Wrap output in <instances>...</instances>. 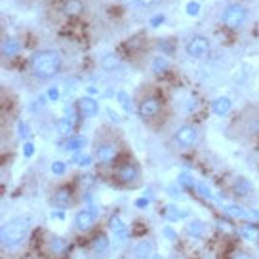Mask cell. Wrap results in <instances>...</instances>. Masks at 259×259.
<instances>
[{"label": "cell", "instance_id": "6da1fadb", "mask_svg": "<svg viewBox=\"0 0 259 259\" xmlns=\"http://www.w3.org/2000/svg\"><path fill=\"white\" fill-rule=\"evenodd\" d=\"M63 67V56L59 50H38L29 59L31 74L38 80H50L59 74Z\"/></svg>", "mask_w": 259, "mask_h": 259}, {"label": "cell", "instance_id": "7a4b0ae2", "mask_svg": "<svg viewBox=\"0 0 259 259\" xmlns=\"http://www.w3.org/2000/svg\"><path fill=\"white\" fill-rule=\"evenodd\" d=\"M32 219L29 215H16V218L8 219L4 227H2V233H0V242L2 248H16L19 244L25 242V238L31 233Z\"/></svg>", "mask_w": 259, "mask_h": 259}, {"label": "cell", "instance_id": "3957f363", "mask_svg": "<svg viewBox=\"0 0 259 259\" xmlns=\"http://www.w3.org/2000/svg\"><path fill=\"white\" fill-rule=\"evenodd\" d=\"M246 19H248V8L240 2L227 4L221 12V23L225 25L227 29H240L246 23Z\"/></svg>", "mask_w": 259, "mask_h": 259}, {"label": "cell", "instance_id": "277c9868", "mask_svg": "<svg viewBox=\"0 0 259 259\" xmlns=\"http://www.w3.org/2000/svg\"><path fill=\"white\" fill-rule=\"evenodd\" d=\"M211 44L204 34H194L193 38H189V42L185 44V52L189 54V57L193 59H204L210 54Z\"/></svg>", "mask_w": 259, "mask_h": 259}, {"label": "cell", "instance_id": "5b68a950", "mask_svg": "<svg viewBox=\"0 0 259 259\" xmlns=\"http://www.w3.org/2000/svg\"><path fill=\"white\" fill-rule=\"evenodd\" d=\"M120 154V147L116 141H101L96 147V160L99 164H113Z\"/></svg>", "mask_w": 259, "mask_h": 259}, {"label": "cell", "instance_id": "8992f818", "mask_svg": "<svg viewBox=\"0 0 259 259\" xmlns=\"http://www.w3.org/2000/svg\"><path fill=\"white\" fill-rule=\"evenodd\" d=\"M114 176H116V181H118L120 185H134V183L139 181L141 171H139V166L136 162H124V164H120V166L116 168Z\"/></svg>", "mask_w": 259, "mask_h": 259}, {"label": "cell", "instance_id": "52a82bcc", "mask_svg": "<svg viewBox=\"0 0 259 259\" xmlns=\"http://www.w3.org/2000/svg\"><path fill=\"white\" fill-rule=\"evenodd\" d=\"M196 139H198V128L193 126V124H183V126H179L176 130V134H174V141H176V145L181 147V149H189V147H193L196 143Z\"/></svg>", "mask_w": 259, "mask_h": 259}, {"label": "cell", "instance_id": "ba28073f", "mask_svg": "<svg viewBox=\"0 0 259 259\" xmlns=\"http://www.w3.org/2000/svg\"><path fill=\"white\" fill-rule=\"evenodd\" d=\"M160 111H162V103H160V99H158V97L147 96L139 101L138 113L143 120H147V122L154 120V118L160 114Z\"/></svg>", "mask_w": 259, "mask_h": 259}, {"label": "cell", "instance_id": "9c48e42d", "mask_svg": "<svg viewBox=\"0 0 259 259\" xmlns=\"http://www.w3.org/2000/svg\"><path fill=\"white\" fill-rule=\"evenodd\" d=\"M97 221V213L96 210L92 208H84V210L76 211V215H74V227H76V231H80V233H88L94 229Z\"/></svg>", "mask_w": 259, "mask_h": 259}, {"label": "cell", "instance_id": "30bf717a", "mask_svg": "<svg viewBox=\"0 0 259 259\" xmlns=\"http://www.w3.org/2000/svg\"><path fill=\"white\" fill-rule=\"evenodd\" d=\"M73 200H74L73 189H69V187H59V189H56L54 194H52L50 204H52L54 208H61V210H65V208H69V206L73 204Z\"/></svg>", "mask_w": 259, "mask_h": 259}, {"label": "cell", "instance_id": "8fae6325", "mask_svg": "<svg viewBox=\"0 0 259 259\" xmlns=\"http://www.w3.org/2000/svg\"><path fill=\"white\" fill-rule=\"evenodd\" d=\"M92 255L96 259H101V257H107L109 255V248H111V240H109V236L105 235H97L94 240H92Z\"/></svg>", "mask_w": 259, "mask_h": 259}, {"label": "cell", "instance_id": "7c38bea8", "mask_svg": "<svg viewBox=\"0 0 259 259\" xmlns=\"http://www.w3.org/2000/svg\"><path fill=\"white\" fill-rule=\"evenodd\" d=\"M76 111H78L82 116L90 118V116H96L97 114V111H99V103H97L94 97L84 96L76 101Z\"/></svg>", "mask_w": 259, "mask_h": 259}, {"label": "cell", "instance_id": "4fadbf2b", "mask_svg": "<svg viewBox=\"0 0 259 259\" xmlns=\"http://www.w3.org/2000/svg\"><path fill=\"white\" fill-rule=\"evenodd\" d=\"M154 244L153 240H139L132 248V257L134 259H153Z\"/></svg>", "mask_w": 259, "mask_h": 259}, {"label": "cell", "instance_id": "5bb4252c", "mask_svg": "<svg viewBox=\"0 0 259 259\" xmlns=\"http://www.w3.org/2000/svg\"><path fill=\"white\" fill-rule=\"evenodd\" d=\"M67 248H69V246H67V240L57 235H50L48 240H46V250H48L52 255H56V257L65 255V253H67Z\"/></svg>", "mask_w": 259, "mask_h": 259}, {"label": "cell", "instance_id": "9a60e30c", "mask_svg": "<svg viewBox=\"0 0 259 259\" xmlns=\"http://www.w3.org/2000/svg\"><path fill=\"white\" fill-rule=\"evenodd\" d=\"M231 191H233L236 196H240V198H248V196L253 194V185H251L246 178H236L235 181H233V185H231Z\"/></svg>", "mask_w": 259, "mask_h": 259}, {"label": "cell", "instance_id": "2e32d148", "mask_svg": "<svg viewBox=\"0 0 259 259\" xmlns=\"http://www.w3.org/2000/svg\"><path fill=\"white\" fill-rule=\"evenodd\" d=\"M231 109H233V101H231V97L227 96L215 97L213 103H211V111H213L215 116H227L231 113Z\"/></svg>", "mask_w": 259, "mask_h": 259}, {"label": "cell", "instance_id": "e0dca14e", "mask_svg": "<svg viewBox=\"0 0 259 259\" xmlns=\"http://www.w3.org/2000/svg\"><path fill=\"white\" fill-rule=\"evenodd\" d=\"M2 54L4 57H17L21 54V42L16 36H8L2 42Z\"/></svg>", "mask_w": 259, "mask_h": 259}, {"label": "cell", "instance_id": "ac0fdd59", "mask_svg": "<svg viewBox=\"0 0 259 259\" xmlns=\"http://www.w3.org/2000/svg\"><path fill=\"white\" fill-rule=\"evenodd\" d=\"M61 12L67 17H78L84 14V2L82 0H65Z\"/></svg>", "mask_w": 259, "mask_h": 259}, {"label": "cell", "instance_id": "d6986e66", "mask_svg": "<svg viewBox=\"0 0 259 259\" xmlns=\"http://www.w3.org/2000/svg\"><path fill=\"white\" fill-rule=\"evenodd\" d=\"M101 67L107 73H113V71H118L120 69V57L116 54H105L103 59H101Z\"/></svg>", "mask_w": 259, "mask_h": 259}, {"label": "cell", "instance_id": "ffe728a7", "mask_svg": "<svg viewBox=\"0 0 259 259\" xmlns=\"http://www.w3.org/2000/svg\"><path fill=\"white\" fill-rule=\"evenodd\" d=\"M187 235L191 236V238H202L204 235H206V225H204L202 221H189L185 227Z\"/></svg>", "mask_w": 259, "mask_h": 259}, {"label": "cell", "instance_id": "44dd1931", "mask_svg": "<svg viewBox=\"0 0 259 259\" xmlns=\"http://www.w3.org/2000/svg\"><path fill=\"white\" fill-rule=\"evenodd\" d=\"M240 235H242L244 240L248 242H257L259 240V227L253 225V223H244L242 229H240Z\"/></svg>", "mask_w": 259, "mask_h": 259}, {"label": "cell", "instance_id": "7402d4cb", "mask_svg": "<svg viewBox=\"0 0 259 259\" xmlns=\"http://www.w3.org/2000/svg\"><path fill=\"white\" fill-rule=\"evenodd\" d=\"M73 120L71 118H59L57 120V134L61 138H73Z\"/></svg>", "mask_w": 259, "mask_h": 259}, {"label": "cell", "instance_id": "603a6c76", "mask_svg": "<svg viewBox=\"0 0 259 259\" xmlns=\"http://www.w3.org/2000/svg\"><path fill=\"white\" fill-rule=\"evenodd\" d=\"M86 138H82V136H73V138H69L67 141V151H71V153H78L82 151L84 147H86Z\"/></svg>", "mask_w": 259, "mask_h": 259}, {"label": "cell", "instance_id": "cb8c5ba5", "mask_svg": "<svg viewBox=\"0 0 259 259\" xmlns=\"http://www.w3.org/2000/svg\"><path fill=\"white\" fill-rule=\"evenodd\" d=\"M194 191H196L198 196H202L206 200H218V194L213 193L206 183H196V185H194Z\"/></svg>", "mask_w": 259, "mask_h": 259}, {"label": "cell", "instance_id": "d4e9b609", "mask_svg": "<svg viewBox=\"0 0 259 259\" xmlns=\"http://www.w3.org/2000/svg\"><path fill=\"white\" fill-rule=\"evenodd\" d=\"M164 215L170 219V221H176V219L187 218V215H189V211H187V210H179L178 206L170 204V206H166V211H164Z\"/></svg>", "mask_w": 259, "mask_h": 259}, {"label": "cell", "instance_id": "484cf974", "mask_svg": "<svg viewBox=\"0 0 259 259\" xmlns=\"http://www.w3.org/2000/svg\"><path fill=\"white\" fill-rule=\"evenodd\" d=\"M168 67H170V63H168L166 57H154V61H153V73L154 74H164L166 71H168Z\"/></svg>", "mask_w": 259, "mask_h": 259}, {"label": "cell", "instance_id": "4316f807", "mask_svg": "<svg viewBox=\"0 0 259 259\" xmlns=\"http://www.w3.org/2000/svg\"><path fill=\"white\" fill-rule=\"evenodd\" d=\"M179 185H181V187H187V189H189V187H193V189H194L196 181H194V179L191 178V174H185V171H183V174L179 176Z\"/></svg>", "mask_w": 259, "mask_h": 259}, {"label": "cell", "instance_id": "83f0119b", "mask_svg": "<svg viewBox=\"0 0 259 259\" xmlns=\"http://www.w3.org/2000/svg\"><path fill=\"white\" fill-rule=\"evenodd\" d=\"M65 171H67V166H65V162L56 160L54 164H52V174H54V176H65Z\"/></svg>", "mask_w": 259, "mask_h": 259}, {"label": "cell", "instance_id": "f1b7e54d", "mask_svg": "<svg viewBox=\"0 0 259 259\" xmlns=\"http://www.w3.org/2000/svg\"><path fill=\"white\" fill-rule=\"evenodd\" d=\"M187 14L189 16H198L200 14V4L198 2H189L187 4Z\"/></svg>", "mask_w": 259, "mask_h": 259}, {"label": "cell", "instance_id": "f546056e", "mask_svg": "<svg viewBox=\"0 0 259 259\" xmlns=\"http://www.w3.org/2000/svg\"><path fill=\"white\" fill-rule=\"evenodd\" d=\"M118 101H120L122 105H124V109H126V111H132V103H130V97L126 96L124 92H120V94H118Z\"/></svg>", "mask_w": 259, "mask_h": 259}, {"label": "cell", "instance_id": "4dcf8cb0", "mask_svg": "<svg viewBox=\"0 0 259 259\" xmlns=\"http://www.w3.org/2000/svg\"><path fill=\"white\" fill-rule=\"evenodd\" d=\"M111 229H113L114 233H118V231H124V223H122V219H118V218L111 219Z\"/></svg>", "mask_w": 259, "mask_h": 259}, {"label": "cell", "instance_id": "1f68e13d", "mask_svg": "<svg viewBox=\"0 0 259 259\" xmlns=\"http://www.w3.org/2000/svg\"><path fill=\"white\" fill-rule=\"evenodd\" d=\"M233 259H255L251 253H248V251H236L235 255H233Z\"/></svg>", "mask_w": 259, "mask_h": 259}, {"label": "cell", "instance_id": "d6a6232c", "mask_svg": "<svg viewBox=\"0 0 259 259\" xmlns=\"http://www.w3.org/2000/svg\"><path fill=\"white\" fill-rule=\"evenodd\" d=\"M32 153H34V145H32L31 141H29V143H25V145H23V154H25V156H32Z\"/></svg>", "mask_w": 259, "mask_h": 259}, {"label": "cell", "instance_id": "836d02e7", "mask_svg": "<svg viewBox=\"0 0 259 259\" xmlns=\"http://www.w3.org/2000/svg\"><path fill=\"white\" fill-rule=\"evenodd\" d=\"M156 0H136V4H138L139 8H149V6H153Z\"/></svg>", "mask_w": 259, "mask_h": 259}, {"label": "cell", "instance_id": "e575fe53", "mask_svg": "<svg viewBox=\"0 0 259 259\" xmlns=\"http://www.w3.org/2000/svg\"><path fill=\"white\" fill-rule=\"evenodd\" d=\"M164 235L168 236L170 240H176V238H178V235H176V231H174V229H170V227H166V229H164Z\"/></svg>", "mask_w": 259, "mask_h": 259}, {"label": "cell", "instance_id": "d590c367", "mask_svg": "<svg viewBox=\"0 0 259 259\" xmlns=\"http://www.w3.org/2000/svg\"><path fill=\"white\" fill-rule=\"evenodd\" d=\"M162 19H164V16H156V17H153V19H151V23H153V27H158Z\"/></svg>", "mask_w": 259, "mask_h": 259}, {"label": "cell", "instance_id": "8d00e7d4", "mask_svg": "<svg viewBox=\"0 0 259 259\" xmlns=\"http://www.w3.org/2000/svg\"><path fill=\"white\" fill-rule=\"evenodd\" d=\"M136 206H138V208H141V210H143V208H147V198H139L138 202H136Z\"/></svg>", "mask_w": 259, "mask_h": 259}, {"label": "cell", "instance_id": "74e56055", "mask_svg": "<svg viewBox=\"0 0 259 259\" xmlns=\"http://www.w3.org/2000/svg\"><path fill=\"white\" fill-rule=\"evenodd\" d=\"M48 96L52 97V99H57V96H59V94H57V88H52V90H50Z\"/></svg>", "mask_w": 259, "mask_h": 259}, {"label": "cell", "instance_id": "f35d334b", "mask_svg": "<svg viewBox=\"0 0 259 259\" xmlns=\"http://www.w3.org/2000/svg\"><path fill=\"white\" fill-rule=\"evenodd\" d=\"M52 218H54V219H57V218L63 219V218H65V213H63V211H54V213H52Z\"/></svg>", "mask_w": 259, "mask_h": 259}]
</instances>
